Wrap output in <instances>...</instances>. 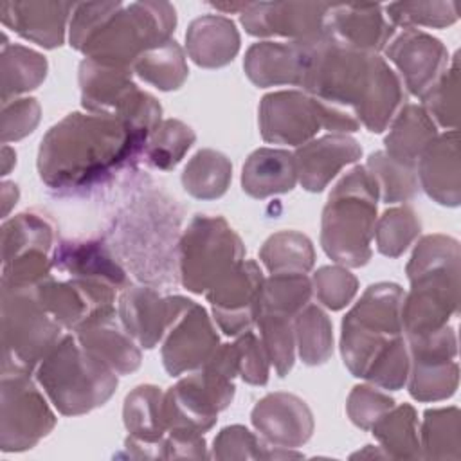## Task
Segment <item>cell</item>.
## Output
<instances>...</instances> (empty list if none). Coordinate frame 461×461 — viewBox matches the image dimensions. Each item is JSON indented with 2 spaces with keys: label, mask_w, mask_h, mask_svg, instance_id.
Masks as SVG:
<instances>
[{
  "label": "cell",
  "mask_w": 461,
  "mask_h": 461,
  "mask_svg": "<svg viewBox=\"0 0 461 461\" xmlns=\"http://www.w3.org/2000/svg\"><path fill=\"white\" fill-rule=\"evenodd\" d=\"M243 256V241L225 218L196 214L178 241L180 281L189 292L205 294Z\"/></svg>",
  "instance_id": "cell-10"
},
{
  "label": "cell",
  "mask_w": 461,
  "mask_h": 461,
  "mask_svg": "<svg viewBox=\"0 0 461 461\" xmlns=\"http://www.w3.org/2000/svg\"><path fill=\"white\" fill-rule=\"evenodd\" d=\"M290 456L297 457L299 454L290 450L277 452V447H267L243 425H230L221 429L214 438L211 454L214 459H281Z\"/></svg>",
  "instance_id": "cell-46"
},
{
  "label": "cell",
  "mask_w": 461,
  "mask_h": 461,
  "mask_svg": "<svg viewBox=\"0 0 461 461\" xmlns=\"http://www.w3.org/2000/svg\"><path fill=\"white\" fill-rule=\"evenodd\" d=\"M295 346L306 366H321L333 353L331 321L317 304L308 303L292 321Z\"/></svg>",
  "instance_id": "cell-37"
},
{
  "label": "cell",
  "mask_w": 461,
  "mask_h": 461,
  "mask_svg": "<svg viewBox=\"0 0 461 461\" xmlns=\"http://www.w3.org/2000/svg\"><path fill=\"white\" fill-rule=\"evenodd\" d=\"M324 32L342 47L376 54L391 41L394 27L380 4H331Z\"/></svg>",
  "instance_id": "cell-20"
},
{
  "label": "cell",
  "mask_w": 461,
  "mask_h": 461,
  "mask_svg": "<svg viewBox=\"0 0 461 461\" xmlns=\"http://www.w3.org/2000/svg\"><path fill=\"white\" fill-rule=\"evenodd\" d=\"M187 303V297H162L149 286H126L119 297L117 315L131 339L139 346L151 349Z\"/></svg>",
  "instance_id": "cell-17"
},
{
  "label": "cell",
  "mask_w": 461,
  "mask_h": 461,
  "mask_svg": "<svg viewBox=\"0 0 461 461\" xmlns=\"http://www.w3.org/2000/svg\"><path fill=\"white\" fill-rule=\"evenodd\" d=\"M65 328L31 288H2V373L31 375Z\"/></svg>",
  "instance_id": "cell-8"
},
{
  "label": "cell",
  "mask_w": 461,
  "mask_h": 461,
  "mask_svg": "<svg viewBox=\"0 0 461 461\" xmlns=\"http://www.w3.org/2000/svg\"><path fill=\"white\" fill-rule=\"evenodd\" d=\"M436 135V124L425 110L418 104H405L393 121L384 151L394 160L416 167L421 151Z\"/></svg>",
  "instance_id": "cell-31"
},
{
  "label": "cell",
  "mask_w": 461,
  "mask_h": 461,
  "mask_svg": "<svg viewBox=\"0 0 461 461\" xmlns=\"http://www.w3.org/2000/svg\"><path fill=\"white\" fill-rule=\"evenodd\" d=\"M409 366H411V358H409L407 342H405V337H400L380 357L375 358V362L366 371L364 380L382 389L398 391L407 384Z\"/></svg>",
  "instance_id": "cell-49"
},
{
  "label": "cell",
  "mask_w": 461,
  "mask_h": 461,
  "mask_svg": "<svg viewBox=\"0 0 461 461\" xmlns=\"http://www.w3.org/2000/svg\"><path fill=\"white\" fill-rule=\"evenodd\" d=\"M409 349L407 387L418 402L450 398L459 384L457 339L452 326L418 339H405Z\"/></svg>",
  "instance_id": "cell-12"
},
{
  "label": "cell",
  "mask_w": 461,
  "mask_h": 461,
  "mask_svg": "<svg viewBox=\"0 0 461 461\" xmlns=\"http://www.w3.org/2000/svg\"><path fill=\"white\" fill-rule=\"evenodd\" d=\"M36 380L65 416L104 405L117 389V373L72 335H63L38 364Z\"/></svg>",
  "instance_id": "cell-5"
},
{
  "label": "cell",
  "mask_w": 461,
  "mask_h": 461,
  "mask_svg": "<svg viewBox=\"0 0 461 461\" xmlns=\"http://www.w3.org/2000/svg\"><path fill=\"white\" fill-rule=\"evenodd\" d=\"M420 187L439 205L456 207L461 202V166L457 130L436 135L416 162Z\"/></svg>",
  "instance_id": "cell-21"
},
{
  "label": "cell",
  "mask_w": 461,
  "mask_h": 461,
  "mask_svg": "<svg viewBox=\"0 0 461 461\" xmlns=\"http://www.w3.org/2000/svg\"><path fill=\"white\" fill-rule=\"evenodd\" d=\"M176 25L167 2H90L74 5L70 45L86 59L130 67L148 49L171 40Z\"/></svg>",
  "instance_id": "cell-2"
},
{
  "label": "cell",
  "mask_w": 461,
  "mask_h": 461,
  "mask_svg": "<svg viewBox=\"0 0 461 461\" xmlns=\"http://www.w3.org/2000/svg\"><path fill=\"white\" fill-rule=\"evenodd\" d=\"M371 430L385 450V456L394 459L421 457L418 416L412 405H393L373 423Z\"/></svg>",
  "instance_id": "cell-32"
},
{
  "label": "cell",
  "mask_w": 461,
  "mask_h": 461,
  "mask_svg": "<svg viewBox=\"0 0 461 461\" xmlns=\"http://www.w3.org/2000/svg\"><path fill=\"white\" fill-rule=\"evenodd\" d=\"M258 113L261 137L272 144L301 146L322 128L319 101L299 90L267 94Z\"/></svg>",
  "instance_id": "cell-14"
},
{
  "label": "cell",
  "mask_w": 461,
  "mask_h": 461,
  "mask_svg": "<svg viewBox=\"0 0 461 461\" xmlns=\"http://www.w3.org/2000/svg\"><path fill=\"white\" fill-rule=\"evenodd\" d=\"M249 2H241V4H211L212 7H216L218 11H225V13H236V11H243L247 7Z\"/></svg>",
  "instance_id": "cell-56"
},
{
  "label": "cell",
  "mask_w": 461,
  "mask_h": 461,
  "mask_svg": "<svg viewBox=\"0 0 461 461\" xmlns=\"http://www.w3.org/2000/svg\"><path fill=\"white\" fill-rule=\"evenodd\" d=\"M459 243L452 236H423L407 263L411 281L402 303L405 339H418L448 326L459 306Z\"/></svg>",
  "instance_id": "cell-3"
},
{
  "label": "cell",
  "mask_w": 461,
  "mask_h": 461,
  "mask_svg": "<svg viewBox=\"0 0 461 461\" xmlns=\"http://www.w3.org/2000/svg\"><path fill=\"white\" fill-rule=\"evenodd\" d=\"M292 321V317L272 312H259L256 319L263 348L277 376H286L294 367L295 335Z\"/></svg>",
  "instance_id": "cell-43"
},
{
  "label": "cell",
  "mask_w": 461,
  "mask_h": 461,
  "mask_svg": "<svg viewBox=\"0 0 461 461\" xmlns=\"http://www.w3.org/2000/svg\"><path fill=\"white\" fill-rule=\"evenodd\" d=\"M312 279L301 272H279L263 281L259 312L295 317L312 299Z\"/></svg>",
  "instance_id": "cell-39"
},
{
  "label": "cell",
  "mask_w": 461,
  "mask_h": 461,
  "mask_svg": "<svg viewBox=\"0 0 461 461\" xmlns=\"http://www.w3.org/2000/svg\"><path fill=\"white\" fill-rule=\"evenodd\" d=\"M194 131L178 119H166L149 135L144 158L151 167L167 171L173 169L194 144Z\"/></svg>",
  "instance_id": "cell-42"
},
{
  "label": "cell",
  "mask_w": 461,
  "mask_h": 461,
  "mask_svg": "<svg viewBox=\"0 0 461 461\" xmlns=\"http://www.w3.org/2000/svg\"><path fill=\"white\" fill-rule=\"evenodd\" d=\"M47 76V59L23 45L2 43V103L34 90Z\"/></svg>",
  "instance_id": "cell-35"
},
{
  "label": "cell",
  "mask_w": 461,
  "mask_h": 461,
  "mask_svg": "<svg viewBox=\"0 0 461 461\" xmlns=\"http://www.w3.org/2000/svg\"><path fill=\"white\" fill-rule=\"evenodd\" d=\"M421 221L412 207L400 205L387 209L375 223L376 249L387 258L402 256L418 238Z\"/></svg>",
  "instance_id": "cell-44"
},
{
  "label": "cell",
  "mask_w": 461,
  "mask_h": 461,
  "mask_svg": "<svg viewBox=\"0 0 461 461\" xmlns=\"http://www.w3.org/2000/svg\"><path fill=\"white\" fill-rule=\"evenodd\" d=\"M297 184L294 153L276 148H259L249 155L241 171V187L252 198H268L288 193Z\"/></svg>",
  "instance_id": "cell-29"
},
{
  "label": "cell",
  "mask_w": 461,
  "mask_h": 461,
  "mask_svg": "<svg viewBox=\"0 0 461 461\" xmlns=\"http://www.w3.org/2000/svg\"><path fill=\"white\" fill-rule=\"evenodd\" d=\"M459 409L441 407L429 409L423 414L420 432L421 457L427 459H459L461 457V429Z\"/></svg>",
  "instance_id": "cell-36"
},
{
  "label": "cell",
  "mask_w": 461,
  "mask_h": 461,
  "mask_svg": "<svg viewBox=\"0 0 461 461\" xmlns=\"http://www.w3.org/2000/svg\"><path fill=\"white\" fill-rule=\"evenodd\" d=\"M385 16L393 27L414 29L425 27H448L457 22L456 2H394L385 5Z\"/></svg>",
  "instance_id": "cell-47"
},
{
  "label": "cell",
  "mask_w": 461,
  "mask_h": 461,
  "mask_svg": "<svg viewBox=\"0 0 461 461\" xmlns=\"http://www.w3.org/2000/svg\"><path fill=\"white\" fill-rule=\"evenodd\" d=\"M232 178L230 160L216 149H200L182 173L184 189L198 200H214L225 194Z\"/></svg>",
  "instance_id": "cell-34"
},
{
  "label": "cell",
  "mask_w": 461,
  "mask_h": 461,
  "mask_svg": "<svg viewBox=\"0 0 461 461\" xmlns=\"http://www.w3.org/2000/svg\"><path fill=\"white\" fill-rule=\"evenodd\" d=\"M378 196L366 166H355L330 193L322 211L321 245L339 265L357 268L371 259Z\"/></svg>",
  "instance_id": "cell-4"
},
{
  "label": "cell",
  "mask_w": 461,
  "mask_h": 461,
  "mask_svg": "<svg viewBox=\"0 0 461 461\" xmlns=\"http://www.w3.org/2000/svg\"><path fill=\"white\" fill-rule=\"evenodd\" d=\"M312 290L321 304L337 312L351 303L358 290V279L342 265H328L313 274Z\"/></svg>",
  "instance_id": "cell-48"
},
{
  "label": "cell",
  "mask_w": 461,
  "mask_h": 461,
  "mask_svg": "<svg viewBox=\"0 0 461 461\" xmlns=\"http://www.w3.org/2000/svg\"><path fill=\"white\" fill-rule=\"evenodd\" d=\"M421 108L436 126L457 130L459 124V63L457 54L450 67L421 95Z\"/></svg>",
  "instance_id": "cell-45"
},
{
  "label": "cell",
  "mask_w": 461,
  "mask_h": 461,
  "mask_svg": "<svg viewBox=\"0 0 461 461\" xmlns=\"http://www.w3.org/2000/svg\"><path fill=\"white\" fill-rule=\"evenodd\" d=\"M18 200V187L13 182H4L2 184V214L4 218L7 216L9 209L13 207V203H16Z\"/></svg>",
  "instance_id": "cell-54"
},
{
  "label": "cell",
  "mask_w": 461,
  "mask_h": 461,
  "mask_svg": "<svg viewBox=\"0 0 461 461\" xmlns=\"http://www.w3.org/2000/svg\"><path fill=\"white\" fill-rule=\"evenodd\" d=\"M160 457H207L205 439L200 432L187 429H169L160 445Z\"/></svg>",
  "instance_id": "cell-53"
},
{
  "label": "cell",
  "mask_w": 461,
  "mask_h": 461,
  "mask_svg": "<svg viewBox=\"0 0 461 461\" xmlns=\"http://www.w3.org/2000/svg\"><path fill=\"white\" fill-rule=\"evenodd\" d=\"M131 70L158 90H176L187 79V63L184 49L175 41H162L142 52L131 65Z\"/></svg>",
  "instance_id": "cell-33"
},
{
  "label": "cell",
  "mask_w": 461,
  "mask_h": 461,
  "mask_svg": "<svg viewBox=\"0 0 461 461\" xmlns=\"http://www.w3.org/2000/svg\"><path fill=\"white\" fill-rule=\"evenodd\" d=\"M115 317L113 308L103 310L86 319L76 330V337L83 348L101 358L117 375H128L140 366L142 357L131 335Z\"/></svg>",
  "instance_id": "cell-25"
},
{
  "label": "cell",
  "mask_w": 461,
  "mask_h": 461,
  "mask_svg": "<svg viewBox=\"0 0 461 461\" xmlns=\"http://www.w3.org/2000/svg\"><path fill=\"white\" fill-rule=\"evenodd\" d=\"M124 427L130 432L126 448L137 457H160V445L167 432L164 418V393L160 387L137 385L124 398Z\"/></svg>",
  "instance_id": "cell-23"
},
{
  "label": "cell",
  "mask_w": 461,
  "mask_h": 461,
  "mask_svg": "<svg viewBox=\"0 0 461 461\" xmlns=\"http://www.w3.org/2000/svg\"><path fill=\"white\" fill-rule=\"evenodd\" d=\"M14 164H16V153L7 144H4V148H2V175L4 176L9 175V171Z\"/></svg>",
  "instance_id": "cell-55"
},
{
  "label": "cell",
  "mask_w": 461,
  "mask_h": 461,
  "mask_svg": "<svg viewBox=\"0 0 461 461\" xmlns=\"http://www.w3.org/2000/svg\"><path fill=\"white\" fill-rule=\"evenodd\" d=\"M259 259L270 270V274H306L313 267L315 250L306 234L297 230H279L263 243Z\"/></svg>",
  "instance_id": "cell-38"
},
{
  "label": "cell",
  "mask_w": 461,
  "mask_h": 461,
  "mask_svg": "<svg viewBox=\"0 0 461 461\" xmlns=\"http://www.w3.org/2000/svg\"><path fill=\"white\" fill-rule=\"evenodd\" d=\"M263 281L258 263L243 259L205 292L214 321L225 335L238 337L256 324Z\"/></svg>",
  "instance_id": "cell-13"
},
{
  "label": "cell",
  "mask_w": 461,
  "mask_h": 461,
  "mask_svg": "<svg viewBox=\"0 0 461 461\" xmlns=\"http://www.w3.org/2000/svg\"><path fill=\"white\" fill-rule=\"evenodd\" d=\"M2 425L4 452L32 448L56 425V416L36 384L25 373H2Z\"/></svg>",
  "instance_id": "cell-11"
},
{
  "label": "cell",
  "mask_w": 461,
  "mask_h": 461,
  "mask_svg": "<svg viewBox=\"0 0 461 461\" xmlns=\"http://www.w3.org/2000/svg\"><path fill=\"white\" fill-rule=\"evenodd\" d=\"M54 229L34 212H22L2 225V259H14L29 250H52Z\"/></svg>",
  "instance_id": "cell-40"
},
{
  "label": "cell",
  "mask_w": 461,
  "mask_h": 461,
  "mask_svg": "<svg viewBox=\"0 0 461 461\" xmlns=\"http://www.w3.org/2000/svg\"><path fill=\"white\" fill-rule=\"evenodd\" d=\"M240 41L234 22L221 14L198 16L185 31L187 54L203 68H220L230 63L240 50Z\"/></svg>",
  "instance_id": "cell-27"
},
{
  "label": "cell",
  "mask_w": 461,
  "mask_h": 461,
  "mask_svg": "<svg viewBox=\"0 0 461 461\" xmlns=\"http://www.w3.org/2000/svg\"><path fill=\"white\" fill-rule=\"evenodd\" d=\"M403 295L396 283L371 285L342 319L340 353L353 376L364 378L375 358L403 337Z\"/></svg>",
  "instance_id": "cell-7"
},
{
  "label": "cell",
  "mask_w": 461,
  "mask_h": 461,
  "mask_svg": "<svg viewBox=\"0 0 461 461\" xmlns=\"http://www.w3.org/2000/svg\"><path fill=\"white\" fill-rule=\"evenodd\" d=\"M360 155V144L346 133H328L308 140L294 153L297 180L306 191L321 193L344 166L357 162Z\"/></svg>",
  "instance_id": "cell-22"
},
{
  "label": "cell",
  "mask_w": 461,
  "mask_h": 461,
  "mask_svg": "<svg viewBox=\"0 0 461 461\" xmlns=\"http://www.w3.org/2000/svg\"><path fill=\"white\" fill-rule=\"evenodd\" d=\"M403 101L402 81L396 72L376 56L371 77L357 108V119L369 131L380 133L387 128Z\"/></svg>",
  "instance_id": "cell-30"
},
{
  "label": "cell",
  "mask_w": 461,
  "mask_h": 461,
  "mask_svg": "<svg viewBox=\"0 0 461 461\" xmlns=\"http://www.w3.org/2000/svg\"><path fill=\"white\" fill-rule=\"evenodd\" d=\"M52 267L72 279L99 283L115 290L128 286L124 270L101 243L63 241L52 256Z\"/></svg>",
  "instance_id": "cell-28"
},
{
  "label": "cell",
  "mask_w": 461,
  "mask_h": 461,
  "mask_svg": "<svg viewBox=\"0 0 461 461\" xmlns=\"http://www.w3.org/2000/svg\"><path fill=\"white\" fill-rule=\"evenodd\" d=\"M310 40L285 43L259 41L250 45L243 59L247 77L261 88L277 85L301 86L310 52Z\"/></svg>",
  "instance_id": "cell-24"
},
{
  "label": "cell",
  "mask_w": 461,
  "mask_h": 461,
  "mask_svg": "<svg viewBox=\"0 0 461 461\" xmlns=\"http://www.w3.org/2000/svg\"><path fill=\"white\" fill-rule=\"evenodd\" d=\"M146 142L117 117L74 112L41 139L38 173L50 189L90 187L137 158Z\"/></svg>",
  "instance_id": "cell-1"
},
{
  "label": "cell",
  "mask_w": 461,
  "mask_h": 461,
  "mask_svg": "<svg viewBox=\"0 0 461 461\" xmlns=\"http://www.w3.org/2000/svg\"><path fill=\"white\" fill-rule=\"evenodd\" d=\"M394 405V400L371 387V385H355L348 396L346 411L349 420L362 430H371L373 423Z\"/></svg>",
  "instance_id": "cell-50"
},
{
  "label": "cell",
  "mask_w": 461,
  "mask_h": 461,
  "mask_svg": "<svg viewBox=\"0 0 461 461\" xmlns=\"http://www.w3.org/2000/svg\"><path fill=\"white\" fill-rule=\"evenodd\" d=\"M41 108L34 97L11 99L2 103V142L20 140L34 131Z\"/></svg>",
  "instance_id": "cell-52"
},
{
  "label": "cell",
  "mask_w": 461,
  "mask_h": 461,
  "mask_svg": "<svg viewBox=\"0 0 461 461\" xmlns=\"http://www.w3.org/2000/svg\"><path fill=\"white\" fill-rule=\"evenodd\" d=\"M130 67L104 65L83 59L79 65L81 103L90 113L110 115L124 121L133 131L149 139L160 124V103L137 88Z\"/></svg>",
  "instance_id": "cell-9"
},
{
  "label": "cell",
  "mask_w": 461,
  "mask_h": 461,
  "mask_svg": "<svg viewBox=\"0 0 461 461\" xmlns=\"http://www.w3.org/2000/svg\"><path fill=\"white\" fill-rule=\"evenodd\" d=\"M218 346L220 340L207 312L189 299L187 306L166 331L162 346L164 367L173 376L200 369Z\"/></svg>",
  "instance_id": "cell-16"
},
{
  "label": "cell",
  "mask_w": 461,
  "mask_h": 461,
  "mask_svg": "<svg viewBox=\"0 0 461 461\" xmlns=\"http://www.w3.org/2000/svg\"><path fill=\"white\" fill-rule=\"evenodd\" d=\"M234 348L238 358V375L243 378V382L252 385H265L268 382L270 360L261 339L249 330L238 335Z\"/></svg>",
  "instance_id": "cell-51"
},
{
  "label": "cell",
  "mask_w": 461,
  "mask_h": 461,
  "mask_svg": "<svg viewBox=\"0 0 461 461\" xmlns=\"http://www.w3.org/2000/svg\"><path fill=\"white\" fill-rule=\"evenodd\" d=\"M238 358L234 344H221L193 375L178 380L164 393V418L169 429L203 434L234 398Z\"/></svg>",
  "instance_id": "cell-6"
},
{
  "label": "cell",
  "mask_w": 461,
  "mask_h": 461,
  "mask_svg": "<svg viewBox=\"0 0 461 461\" xmlns=\"http://www.w3.org/2000/svg\"><path fill=\"white\" fill-rule=\"evenodd\" d=\"M254 429L277 448L303 447L313 432V414L306 402L292 393H270L263 396L250 414Z\"/></svg>",
  "instance_id": "cell-19"
},
{
  "label": "cell",
  "mask_w": 461,
  "mask_h": 461,
  "mask_svg": "<svg viewBox=\"0 0 461 461\" xmlns=\"http://www.w3.org/2000/svg\"><path fill=\"white\" fill-rule=\"evenodd\" d=\"M366 169L373 176L378 194L385 203L407 202L420 191L416 167L394 160L385 151L371 153Z\"/></svg>",
  "instance_id": "cell-41"
},
{
  "label": "cell",
  "mask_w": 461,
  "mask_h": 461,
  "mask_svg": "<svg viewBox=\"0 0 461 461\" xmlns=\"http://www.w3.org/2000/svg\"><path fill=\"white\" fill-rule=\"evenodd\" d=\"M330 5L324 2H249L240 20L252 36H285L290 41H301L324 32Z\"/></svg>",
  "instance_id": "cell-15"
},
{
  "label": "cell",
  "mask_w": 461,
  "mask_h": 461,
  "mask_svg": "<svg viewBox=\"0 0 461 461\" xmlns=\"http://www.w3.org/2000/svg\"><path fill=\"white\" fill-rule=\"evenodd\" d=\"M384 50L400 70L407 90L418 97L438 81L450 59L441 40L420 29H403Z\"/></svg>",
  "instance_id": "cell-18"
},
{
  "label": "cell",
  "mask_w": 461,
  "mask_h": 461,
  "mask_svg": "<svg viewBox=\"0 0 461 461\" xmlns=\"http://www.w3.org/2000/svg\"><path fill=\"white\" fill-rule=\"evenodd\" d=\"M72 9L74 4L67 2H4L0 5L2 23L43 49L63 43Z\"/></svg>",
  "instance_id": "cell-26"
}]
</instances>
